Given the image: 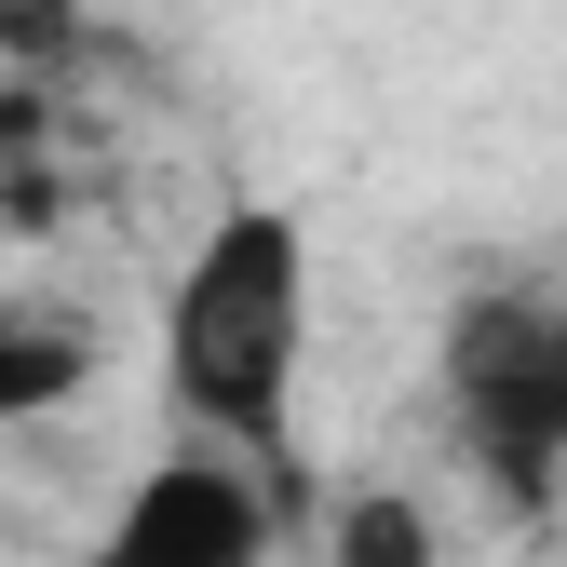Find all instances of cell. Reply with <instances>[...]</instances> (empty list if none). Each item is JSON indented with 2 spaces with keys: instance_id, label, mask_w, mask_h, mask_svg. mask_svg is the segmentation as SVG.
<instances>
[{
  "instance_id": "cell-1",
  "label": "cell",
  "mask_w": 567,
  "mask_h": 567,
  "mask_svg": "<svg viewBox=\"0 0 567 567\" xmlns=\"http://www.w3.org/2000/svg\"><path fill=\"white\" fill-rule=\"evenodd\" d=\"M298 379H311V217L244 189L163 284V405L189 446L284 460Z\"/></svg>"
},
{
  "instance_id": "cell-2",
  "label": "cell",
  "mask_w": 567,
  "mask_h": 567,
  "mask_svg": "<svg viewBox=\"0 0 567 567\" xmlns=\"http://www.w3.org/2000/svg\"><path fill=\"white\" fill-rule=\"evenodd\" d=\"M446 405H460V446L514 501H554L567 486V298L486 284L446 338Z\"/></svg>"
},
{
  "instance_id": "cell-3",
  "label": "cell",
  "mask_w": 567,
  "mask_h": 567,
  "mask_svg": "<svg viewBox=\"0 0 567 567\" xmlns=\"http://www.w3.org/2000/svg\"><path fill=\"white\" fill-rule=\"evenodd\" d=\"M284 540V501H270V460H230V446H163L150 473L109 501L95 554L82 567H270Z\"/></svg>"
},
{
  "instance_id": "cell-4",
  "label": "cell",
  "mask_w": 567,
  "mask_h": 567,
  "mask_svg": "<svg viewBox=\"0 0 567 567\" xmlns=\"http://www.w3.org/2000/svg\"><path fill=\"white\" fill-rule=\"evenodd\" d=\"M95 365H109V351H95V311H68V298H0V433L82 405Z\"/></svg>"
},
{
  "instance_id": "cell-5",
  "label": "cell",
  "mask_w": 567,
  "mask_h": 567,
  "mask_svg": "<svg viewBox=\"0 0 567 567\" xmlns=\"http://www.w3.org/2000/svg\"><path fill=\"white\" fill-rule=\"evenodd\" d=\"M324 567H446L433 540V501H405V486H365V501H338V540Z\"/></svg>"
}]
</instances>
